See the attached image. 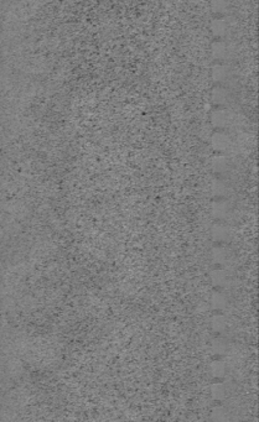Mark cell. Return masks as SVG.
Masks as SVG:
<instances>
[{"label": "cell", "instance_id": "6da1fadb", "mask_svg": "<svg viewBox=\"0 0 259 422\" xmlns=\"http://www.w3.org/2000/svg\"><path fill=\"white\" fill-rule=\"evenodd\" d=\"M231 120L232 115L225 107H217V109L211 113V124L217 130H225L231 124Z\"/></svg>", "mask_w": 259, "mask_h": 422}, {"label": "cell", "instance_id": "7a4b0ae2", "mask_svg": "<svg viewBox=\"0 0 259 422\" xmlns=\"http://www.w3.org/2000/svg\"><path fill=\"white\" fill-rule=\"evenodd\" d=\"M232 77V69L227 63L217 62L211 68V78L217 85H225Z\"/></svg>", "mask_w": 259, "mask_h": 422}, {"label": "cell", "instance_id": "3957f363", "mask_svg": "<svg viewBox=\"0 0 259 422\" xmlns=\"http://www.w3.org/2000/svg\"><path fill=\"white\" fill-rule=\"evenodd\" d=\"M211 145H212L214 151L224 154V152L228 151L231 146H232V139H231L230 135L226 134L225 132L218 130L211 138Z\"/></svg>", "mask_w": 259, "mask_h": 422}, {"label": "cell", "instance_id": "277c9868", "mask_svg": "<svg viewBox=\"0 0 259 422\" xmlns=\"http://www.w3.org/2000/svg\"><path fill=\"white\" fill-rule=\"evenodd\" d=\"M231 101H232L231 91L224 85H217L211 92V102L216 107H226Z\"/></svg>", "mask_w": 259, "mask_h": 422}, {"label": "cell", "instance_id": "5b68a950", "mask_svg": "<svg viewBox=\"0 0 259 422\" xmlns=\"http://www.w3.org/2000/svg\"><path fill=\"white\" fill-rule=\"evenodd\" d=\"M210 30L217 40H221V38L226 37L228 31H230V24H228V21L226 20L225 18L217 16V18H214L213 20L211 21Z\"/></svg>", "mask_w": 259, "mask_h": 422}, {"label": "cell", "instance_id": "8992f818", "mask_svg": "<svg viewBox=\"0 0 259 422\" xmlns=\"http://www.w3.org/2000/svg\"><path fill=\"white\" fill-rule=\"evenodd\" d=\"M230 46L222 40H217L211 45V55L217 62H224L230 56Z\"/></svg>", "mask_w": 259, "mask_h": 422}, {"label": "cell", "instance_id": "52a82bcc", "mask_svg": "<svg viewBox=\"0 0 259 422\" xmlns=\"http://www.w3.org/2000/svg\"><path fill=\"white\" fill-rule=\"evenodd\" d=\"M210 8L211 12H212L214 15H225V14L228 13V10H230L231 0H211Z\"/></svg>", "mask_w": 259, "mask_h": 422}, {"label": "cell", "instance_id": "ba28073f", "mask_svg": "<svg viewBox=\"0 0 259 422\" xmlns=\"http://www.w3.org/2000/svg\"><path fill=\"white\" fill-rule=\"evenodd\" d=\"M228 166V160L225 155H217L213 160V167L214 170L221 172L227 168Z\"/></svg>", "mask_w": 259, "mask_h": 422}, {"label": "cell", "instance_id": "9c48e42d", "mask_svg": "<svg viewBox=\"0 0 259 422\" xmlns=\"http://www.w3.org/2000/svg\"><path fill=\"white\" fill-rule=\"evenodd\" d=\"M213 304H214V306L218 307V308L224 307L226 305L225 296L222 295V293H216V295L213 296Z\"/></svg>", "mask_w": 259, "mask_h": 422}, {"label": "cell", "instance_id": "30bf717a", "mask_svg": "<svg viewBox=\"0 0 259 422\" xmlns=\"http://www.w3.org/2000/svg\"><path fill=\"white\" fill-rule=\"evenodd\" d=\"M212 368H213V373H214V375H218V376H221L222 374L225 373V364L224 363H218V362H216L214 363V364L212 365Z\"/></svg>", "mask_w": 259, "mask_h": 422}, {"label": "cell", "instance_id": "8fae6325", "mask_svg": "<svg viewBox=\"0 0 259 422\" xmlns=\"http://www.w3.org/2000/svg\"><path fill=\"white\" fill-rule=\"evenodd\" d=\"M213 395H214V398L216 399H222L224 398V390H222V387L221 385H217V387H214V389H213Z\"/></svg>", "mask_w": 259, "mask_h": 422}]
</instances>
